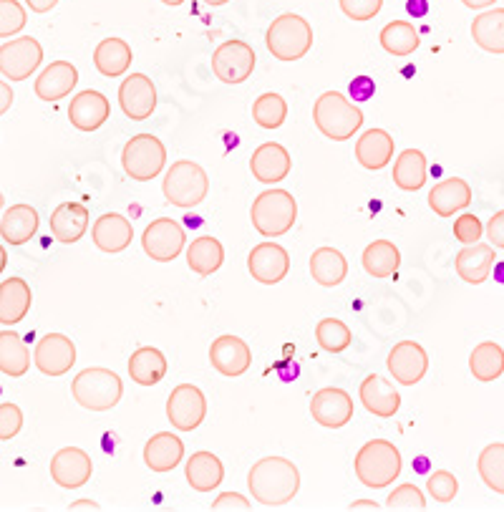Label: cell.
Masks as SVG:
<instances>
[{"mask_svg": "<svg viewBox=\"0 0 504 512\" xmlns=\"http://www.w3.org/2000/svg\"><path fill=\"white\" fill-rule=\"evenodd\" d=\"M84 507H89V510H99V502H94V500H76V502H71V510H84Z\"/></svg>", "mask_w": 504, "mask_h": 512, "instance_id": "680465c9", "label": "cell"}, {"mask_svg": "<svg viewBox=\"0 0 504 512\" xmlns=\"http://www.w3.org/2000/svg\"><path fill=\"white\" fill-rule=\"evenodd\" d=\"M247 490L260 505L283 507L298 495L300 470L285 457H263L247 472Z\"/></svg>", "mask_w": 504, "mask_h": 512, "instance_id": "6da1fadb", "label": "cell"}, {"mask_svg": "<svg viewBox=\"0 0 504 512\" xmlns=\"http://www.w3.org/2000/svg\"><path fill=\"white\" fill-rule=\"evenodd\" d=\"M394 149V137L386 129H368L356 142V159L363 169L378 172V169L389 167L394 159Z\"/></svg>", "mask_w": 504, "mask_h": 512, "instance_id": "83f0119b", "label": "cell"}, {"mask_svg": "<svg viewBox=\"0 0 504 512\" xmlns=\"http://www.w3.org/2000/svg\"><path fill=\"white\" fill-rule=\"evenodd\" d=\"M184 460V442L172 432H159L144 444V465L152 472H172Z\"/></svg>", "mask_w": 504, "mask_h": 512, "instance_id": "4dcf8cb0", "label": "cell"}, {"mask_svg": "<svg viewBox=\"0 0 504 512\" xmlns=\"http://www.w3.org/2000/svg\"><path fill=\"white\" fill-rule=\"evenodd\" d=\"M310 417L326 429H343L353 419L351 394L333 386L318 389L310 399Z\"/></svg>", "mask_w": 504, "mask_h": 512, "instance_id": "5bb4252c", "label": "cell"}, {"mask_svg": "<svg viewBox=\"0 0 504 512\" xmlns=\"http://www.w3.org/2000/svg\"><path fill=\"white\" fill-rule=\"evenodd\" d=\"M469 371L477 381L489 384L504 374V349L494 341H484L469 356Z\"/></svg>", "mask_w": 504, "mask_h": 512, "instance_id": "60d3db41", "label": "cell"}, {"mask_svg": "<svg viewBox=\"0 0 504 512\" xmlns=\"http://www.w3.org/2000/svg\"><path fill=\"white\" fill-rule=\"evenodd\" d=\"M28 23L26 8L18 0H0V38H13Z\"/></svg>", "mask_w": 504, "mask_h": 512, "instance_id": "bcb514c9", "label": "cell"}, {"mask_svg": "<svg viewBox=\"0 0 504 512\" xmlns=\"http://www.w3.org/2000/svg\"><path fill=\"white\" fill-rule=\"evenodd\" d=\"M6 265H8V250L0 245V273L6 270Z\"/></svg>", "mask_w": 504, "mask_h": 512, "instance_id": "94428289", "label": "cell"}, {"mask_svg": "<svg viewBox=\"0 0 504 512\" xmlns=\"http://www.w3.org/2000/svg\"><path fill=\"white\" fill-rule=\"evenodd\" d=\"M252 119L263 129H280L285 124V119H288V104H285V99L280 94L268 91V94L258 96L255 104H252Z\"/></svg>", "mask_w": 504, "mask_h": 512, "instance_id": "ee69618b", "label": "cell"}, {"mask_svg": "<svg viewBox=\"0 0 504 512\" xmlns=\"http://www.w3.org/2000/svg\"><path fill=\"white\" fill-rule=\"evenodd\" d=\"M121 167L132 180L152 182L167 167V147L154 134H137L121 152Z\"/></svg>", "mask_w": 504, "mask_h": 512, "instance_id": "ba28073f", "label": "cell"}, {"mask_svg": "<svg viewBox=\"0 0 504 512\" xmlns=\"http://www.w3.org/2000/svg\"><path fill=\"white\" fill-rule=\"evenodd\" d=\"M207 417V396L200 386L179 384L167 399V419L179 432H195Z\"/></svg>", "mask_w": 504, "mask_h": 512, "instance_id": "8fae6325", "label": "cell"}, {"mask_svg": "<svg viewBox=\"0 0 504 512\" xmlns=\"http://www.w3.org/2000/svg\"><path fill=\"white\" fill-rule=\"evenodd\" d=\"M401 452L389 439H371L358 449L353 470H356L358 482L368 490H384L391 487L401 475Z\"/></svg>", "mask_w": 504, "mask_h": 512, "instance_id": "7a4b0ae2", "label": "cell"}, {"mask_svg": "<svg viewBox=\"0 0 504 512\" xmlns=\"http://www.w3.org/2000/svg\"><path fill=\"white\" fill-rule=\"evenodd\" d=\"M391 376L399 381L401 386H414L429 371V354L424 351V346L416 344V341H401L391 349L389 359H386Z\"/></svg>", "mask_w": 504, "mask_h": 512, "instance_id": "ac0fdd59", "label": "cell"}, {"mask_svg": "<svg viewBox=\"0 0 504 512\" xmlns=\"http://www.w3.org/2000/svg\"><path fill=\"white\" fill-rule=\"evenodd\" d=\"M494 250L497 248L487 243H474L459 250L457 260H454V268H457L459 278H462L464 283H469V286H482L484 280L492 275L494 258H497Z\"/></svg>", "mask_w": 504, "mask_h": 512, "instance_id": "484cf974", "label": "cell"}, {"mask_svg": "<svg viewBox=\"0 0 504 512\" xmlns=\"http://www.w3.org/2000/svg\"><path fill=\"white\" fill-rule=\"evenodd\" d=\"M207 6H212V8H217V6H227V3H230V0H205Z\"/></svg>", "mask_w": 504, "mask_h": 512, "instance_id": "be15d7a7", "label": "cell"}, {"mask_svg": "<svg viewBox=\"0 0 504 512\" xmlns=\"http://www.w3.org/2000/svg\"><path fill=\"white\" fill-rule=\"evenodd\" d=\"M250 220L260 235L280 238L298 220V202L288 190H265L252 202Z\"/></svg>", "mask_w": 504, "mask_h": 512, "instance_id": "8992f818", "label": "cell"}, {"mask_svg": "<svg viewBox=\"0 0 504 512\" xmlns=\"http://www.w3.org/2000/svg\"><path fill=\"white\" fill-rule=\"evenodd\" d=\"M386 507H391V510H426V497L416 485H401L386 497Z\"/></svg>", "mask_w": 504, "mask_h": 512, "instance_id": "c3c4849f", "label": "cell"}, {"mask_svg": "<svg viewBox=\"0 0 504 512\" xmlns=\"http://www.w3.org/2000/svg\"><path fill=\"white\" fill-rule=\"evenodd\" d=\"M212 510H250V500L240 492H222L215 502Z\"/></svg>", "mask_w": 504, "mask_h": 512, "instance_id": "f5cc1de1", "label": "cell"}, {"mask_svg": "<svg viewBox=\"0 0 504 512\" xmlns=\"http://www.w3.org/2000/svg\"><path fill=\"white\" fill-rule=\"evenodd\" d=\"M212 369L220 371L227 379H237L252 366V349L240 336H220L210 346Z\"/></svg>", "mask_w": 504, "mask_h": 512, "instance_id": "d6986e66", "label": "cell"}, {"mask_svg": "<svg viewBox=\"0 0 504 512\" xmlns=\"http://www.w3.org/2000/svg\"><path fill=\"white\" fill-rule=\"evenodd\" d=\"M265 46L278 61H300L313 46V26L298 13H283L268 26Z\"/></svg>", "mask_w": 504, "mask_h": 512, "instance_id": "52a82bcc", "label": "cell"}, {"mask_svg": "<svg viewBox=\"0 0 504 512\" xmlns=\"http://www.w3.org/2000/svg\"><path fill=\"white\" fill-rule=\"evenodd\" d=\"M472 38L482 51L504 53V8L479 13L472 21Z\"/></svg>", "mask_w": 504, "mask_h": 512, "instance_id": "74e56055", "label": "cell"}, {"mask_svg": "<svg viewBox=\"0 0 504 512\" xmlns=\"http://www.w3.org/2000/svg\"><path fill=\"white\" fill-rule=\"evenodd\" d=\"M429 164L421 149H404L394 162V185L404 192H416L426 185Z\"/></svg>", "mask_w": 504, "mask_h": 512, "instance_id": "8d00e7d4", "label": "cell"}, {"mask_svg": "<svg viewBox=\"0 0 504 512\" xmlns=\"http://www.w3.org/2000/svg\"><path fill=\"white\" fill-rule=\"evenodd\" d=\"M76 84H79V69L71 61H53L41 71L33 91L41 101L53 104V101L66 99L76 89Z\"/></svg>", "mask_w": 504, "mask_h": 512, "instance_id": "cb8c5ba5", "label": "cell"}, {"mask_svg": "<svg viewBox=\"0 0 504 512\" xmlns=\"http://www.w3.org/2000/svg\"><path fill=\"white\" fill-rule=\"evenodd\" d=\"M94 475L91 457L79 447H63L51 457V480L63 490H81Z\"/></svg>", "mask_w": 504, "mask_h": 512, "instance_id": "9a60e30c", "label": "cell"}, {"mask_svg": "<svg viewBox=\"0 0 504 512\" xmlns=\"http://www.w3.org/2000/svg\"><path fill=\"white\" fill-rule=\"evenodd\" d=\"M310 275L318 286L336 288L348 275V260L336 248H318L310 255Z\"/></svg>", "mask_w": 504, "mask_h": 512, "instance_id": "836d02e7", "label": "cell"}, {"mask_svg": "<svg viewBox=\"0 0 504 512\" xmlns=\"http://www.w3.org/2000/svg\"><path fill=\"white\" fill-rule=\"evenodd\" d=\"M142 248L157 263H172L182 255V250H187V233L172 217H159L144 230Z\"/></svg>", "mask_w": 504, "mask_h": 512, "instance_id": "9c48e42d", "label": "cell"}, {"mask_svg": "<svg viewBox=\"0 0 504 512\" xmlns=\"http://www.w3.org/2000/svg\"><path fill=\"white\" fill-rule=\"evenodd\" d=\"M426 490H429L431 500L441 502V505H447V502H452L454 497H457L459 482L449 470H439L429 477V482H426Z\"/></svg>", "mask_w": 504, "mask_h": 512, "instance_id": "7dc6e473", "label": "cell"}, {"mask_svg": "<svg viewBox=\"0 0 504 512\" xmlns=\"http://www.w3.org/2000/svg\"><path fill=\"white\" fill-rule=\"evenodd\" d=\"M361 507H368V510H378V502H373V500L351 502V510H361Z\"/></svg>", "mask_w": 504, "mask_h": 512, "instance_id": "91938a15", "label": "cell"}, {"mask_svg": "<svg viewBox=\"0 0 504 512\" xmlns=\"http://www.w3.org/2000/svg\"><path fill=\"white\" fill-rule=\"evenodd\" d=\"M3 207H6V197H3V192H0V212H3Z\"/></svg>", "mask_w": 504, "mask_h": 512, "instance_id": "e7e4bbea", "label": "cell"}, {"mask_svg": "<svg viewBox=\"0 0 504 512\" xmlns=\"http://www.w3.org/2000/svg\"><path fill=\"white\" fill-rule=\"evenodd\" d=\"M293 159H290L288 149L278 142L260 144L250 157V172L260 185H278L290 175Z\"/></svg>", "mask_w": 504, "mask_h": 512, "instance_id": "ffe728a7", "label": "cell"}, {"mask_svg": "<svg viewBox=\"0 0 504 512\" xmlns=\"http://www.w3.org/2000/svg\"><path fill=\"white\" fill-rule=\"evenodd\" d=\"M212 71L227 86H237L247 81L255 71V51L245 41H225L212 53Z\"/></svg>", "mask_w": 504, "mask_h": 512, "instance_id": "7c38bea8", "label": "cell"}, {"mask_svg": "<svg viewBox=\"0 0 504 512\" xmlns=\"http://www.w3.org/2000/svg\"><path fill=\"white\" fill-rule=\"evenodd\" d=\"M338 3H341V11L346 13V18L358 23L371 21L384 8V0H338Z\"/></svg>", "mask_w": 504, "mask_h": 512, "instance_id": "681fc988", "label": "cell"}, {"mask_svg": "<svg viewBox=\"0 0 504 512\" xmlns=\"http://www.w3.org/2000/svg\"><path fill=\"white\" fill-rule=\"evenodd\" d=\"M23 429V412L18 404H0V442L18 437Z\"/></svg>", "mask_w": 504, "mask_h": 512, "instance_id": "816d5d0a", "label": "cell"}, {"mask_svg": "<svg viewBox=\"0 0 504 512\" xmlns=\"http://www.w3.org/2000/svg\"><path fill=\"white\" fill-rule=\"evenodd\" d=\"M31 369V349L16 331H0V371L21 379Z\"/></svg>", "mask_w": 504, "mask_h": 512, "instance_id": "d590c367", "label": "cell"}, {"mask_svg": "<svg viewBox=\"0 0 504 512\" xmlns=\"http://www.w3.org/2000/svg\"><path fill=\"white\" fill-rule=\"evenodd\" d=\"M33 364L43 376L69 374L76 364V344L66 333H46L33 349Z\"/></svg>", "mask_w": 504, "mask_h": 512, "instance_id": "4fadbf2b", "label": "cell"}, {"mask_svg": "<svg viewBox=\"0 0 504 512\" xmlns=\"http://www.w3.org/2000/svg\"><path fill=\"white\" fill-rule=\"evenodd\" d=\"M111 117V104L101 91L86 89L71 99L69 122L79 132H96L104 127Z\"/></svg>", "mask_w": 504, "mask_h": 512, "instance_id": "44dd1931", "label": "cell"}, {"mask_svg": "<svg viewBox=\"0 0 504 512\" xmlns=\"http://www.w3.org/2000/svg\"><path fill=\"white\" fill-rule=\"evenodd\" d=\"M132 46L121 38H104L99 46L94 48V66L101 76L106 79H116V76L126 74L132 66Z\"/></svg>", "mask_w": 504, "mask_h": 512, "instance_id": "d6a6232c", "label": "cell"}, {"mask_svg": "<svg viewBox=\"0 0 504 512\" xmlns=\"http://www.w3.org/2000/svg\"><path fill=\"white\" fill-rule=\"evenodd\" d=\"M378 41H381L384 51L391 53V56H411L419 48L421 38L419 31L409 21H391L381 28Z\"/></svg>", "mask_w": 504, "mask_h": 512, "instance_id": "b9f144b4", "label": "cell"}, {"mask_svg": "<svg viewBox=\"0 0 504 512\" xmlns=\"http://www.w3.org/2000/svg\"><path fill=\"white\" fill-rule=\"evenodd\" d=\"M26 6L33 13H48L58 6V0H26Z\"/></svg>", "mask_w": 504, "mask_h": 512, "instance_id": "9f6ffc18", "label": "cell"}, {"mask_svg": "<svg viewBox=\"0 0 504 512\" xmlns=\"http://www.w3.org/2000/svg\"><path fill=\"white\" fill-rule=\"evenodd\" d=\"M86 230H89V207L81 202H63L51 212V233L58 243H79Z\"/></svg>", "mask_w": 504, "mask_h": 512, "instance_id": "d4e9b609", "label": "cell"}, {"mask_svg": "<svg viewBox=\"0 0 504 512\" xmlns=\"http://www.w3.org/2000/svg\"><path fill=\"white\" fill-rule=\"evenodd\" d=\"M33 303L31 286L23 278H8L0 283V326H18L28 316Z\"/></svg>", "mask_w": 504, "mask_h": 512, "instance_id": "f546056e", "label": "cell"}, {"mask_svg": "<svg viewBox=\"0 0 504 512\" xmlns=\"http://www.w3.org/2000/svg\"><path fill=\"white\" fill-rule=\"evenodd\" d=\"M11 106H13V89L6 84V81L0 79V117H3Z\"/></svg>", "mask_w": 504, "mask_h": 512, "instance_id": "11a10c76", "label": "cell"}, {"mask_svg": "<svg viewBox=\"0 0 504 512\" xmlns=\"http://www.w3.org/2000/svg\"><path fill=\"white\" fill-rule=\"evenodd\" d=\"M479 477L497 495H504V442H492L479 452Z\"/></svg>", "mask_w": 504, "mask_h": 512, "instance_id": "7bdbcfd3", "label": "cell"}, {"mask_svg": "<svg viewBox=\"0 0 504 512\" xmlns=\"http://www.w3.org/2000/svg\"><path fill=\"white\" fill-rule=\"evenodd\" d=\"M38 222H41V217H38L36 207L21 202V205L8 207L0 215V235L8 245L18 248V245H26L38 233Z\"/></svg>", "mask_w": 504, "mask_h": 512, "instance_id": "f1b7e54d", "label": "cell"}, {"mask_svg": "<svg viewBox=\"0 0 504 512\" xmlns=\"http://www.w3.org/2000/svg\"><path fill=\"white\" fill-rule=\"evenodd\" d=\"M167 356L154 346H142L129 359V376L139 386H157L167 376Z\"/></svg>", "mask_w": 504, "mask_h": 512, "instance_id": "e575fe53", "label": "cell"}, {"mask_svg": "<svg viewBox=\"0 0 504 512\" xmlns=\"http://www.w3.org/2000/svg\"><path fill=\"white\" fill-rule=\"evenodd\" d=\"M162 192L167 197L169 205L182 207H200L205 202L207 192H210V177L205 169L192 159H179L167 169L162 182Z\"/></svg>", "mask_w": 504, "mask_h": 512, "instance_id": "5b68a950", "label": "cell"}, {"mask_svg": "<svg viewBox=\"0 0 504 512\" xmlns=\"http://www.w3.org/2000/svg\"><path fill=\"white\" fill-rule=\"evenodd\" d=\"M119 106L132 122H144L157 109V89L147 74L126 76L119 86Z\"/></svg>", "mask_w": 504, "mask_h": 512, "instance_id": "e0dca14e", "label": "cell"}, {"mask_svg": "<svg viewBox=\"0 0 504 512\" xmlns=\"http://www.w3.org/2000/svg\"><path fill=\"white\" fill-rule=\"evenodd\" d=\"M358 396H361L363 409H368L373 417L391 419L396 417L401 409L399 389H394L391 381H386L384 376H378V374H371L363 379L361 389H358Z\"/></svg>", "mask_w": 504, "mask_h": 512, "instance_id": "603a6c76", "label": "cell"}, {"mask_svg": "<svg viewBox=\"0 0 504 512\" xmlns=\"http://www.w3.org/2000/svg\"><path fill=\"white\" fill-rule=\"evenodd\" d=\"M487 235H489V243L494 248H502L504 250V210H499L497 215H492L487 225Z\"/></svg>", "mask_w": 504, "mask_h": 512, "instance_id": "db71d44e", "label": "cell"}, {"mask_svg": "<svg viewBox=\"0 0 504 512\" xmlns=\"http://www.w3.org/2000/svg\"><path fill=\"white\" fill-rule=\"evenodd\" d=\"M363 270L371 278H389L399 270L401 253L391 240H373L366 250H363Z\"/></svg>", "mask_w": 504, "mask_h": 512, "instance_id": "ab89813d", "label": "cell"}, {"mask_svg": "<svg viewBox=\"0 0 504 512\" xmlns=\"http://www.w3.org/2000/svg\"><path fill=\"white\" fill-rule=\"evenodd\" d=\"M43 64V46L31 36L11 38L0 46V74L8 81L31 79Z\"/></svg>", "mask_w": 504, "mask_h": 512, "instance_id": "30bf717a", "label": "cell"}, {"mask_svg": "<svg viewBox=\"0 0 504 512\" xmlns=\"http://www.w3.org/2000/svg\"><path fill=\"white\" fill-rule=\"evenodd\" d=\"M497 0H462V6L472 8V11H484V8L494 6Z\"/></svg>", "mask_w": 504, "mask_h": 512, "instance_id": "6f0895ef", "label": "cell"}, {"mask_svg": "<svg viewBox=\"0 0 504 512\" xmlns=\"http://www.w3.org/2000/svg\"><path fill=\"white\" fill-rule=\"evenodd\" d=\"M91 240H94V245L101 253H124L134 240V227L119 212H106L91 227Z\"/></svg>", "mask_w": 504, "mask_h": 512, "instance_id": "7402d4cb", "label": "cell"}, {"mask_svg": "<svg viewBox=\"0 0 504 512\" xmlns=\"http://www.w3.org/2000/svg\"><path fill=\"white\" fill-rule=\"evenodd\" d=\"M184 475L192 490L197 492H212L222 485L225 480V465L220 457L212 452H195L184 465Z\"/></svg>", "mask_w": 504, "mask_h": 512, "instance_id": "1f68e13d", "label": "cell"}, {"mask_svg": "<svg viewBox=\"0 0 504 512\" xmlns=\"http://www.w3.org/2000/svg\"><path fill=\"white\" fill-rule=\"evenodd\" d=\"M469 205H472V187L462 177L441 180L429 192V207L439 217H454L457 212L467 210Z\"/></svg>", "mask_w": 504, "mask_h": 512, "instance_id": "4316f807", "label": "cell"}, {"mask_svg": "<svg viewBox=\"0 0 504 512\" xmlns=\"http://www.w3.org/2000/svg\"><path fill=\"white\" fill-rule=\"evenodd\" d=\"M313 124L323 137L333 142H348L363 127V111L341 91H326L313 106Z\"/></svg>", "mask_w": 504, "mask_h": 512, "instance_id": "3957f363", "label": "cell"}, {"mask_svg": "<svg viewBox=\"0 0 504 512\" xmlns=\"http://www.w3.org/2000/svg\"><path fill=\"white\" fill-rule=\"evenodd\" d=\"M247 270L263 286H278L290 273V255L278 243H260L247 255Z\"/></svg>", "mask_w": 504, "mask_h": 512, "instance_id": "2e32d148", "label": "cell"}, {"mask_svg": "<svg viewBox=\"0 0 504 512\" xmlns=\"http://www.w3.org/2000/svg\"><path fill=\"white\" fill-rule=\"evenodd\" d=\"M482 235H484L482 220H479L477 215H472V212H464V215H459L457 220H454V238H457L462 245L479 243Z\"/></svg>", "mask_w": 504, "mask_h": 512, "instance_id": "f907efd6", "label": "cell"}, {"mask_svg": "<svg viewBox=\"0 0 504 512\" xmlns=\"http://www.w3.org/2000/svg\"><path fill=\"white\" fill-rule=\"evenodd\" d=\"M222 263H225V248L212 235L192 240V245L187 248V265L192 268V273L207 278V275H215L222 268Z\"/></svg>", "mask_w": 504, "mask_h": 512, "instance_id": "f35d334b", "label": "cell"}, {"mask_svg": "<svg viewBox=\"0 0 504 512\" xmlns=\"http://www.w3.org/2000/svg\"><path fill=\"white\" fill-rule=\"evenodd\" d=\"M71 394H74L76 404L89 412H109L121 402L124 394V384L116 371L104 369V366H89V369L79 371L71 384Z\"/></svg>", "mask_w": 504, "mask_h": 512, "instance_id": "277c9868", "label": "cell"}, {"mask_svg": "<svg viewBox=\"0 0 504 512\" xmlns=\"http://www.w3.org/2000/svg\"><path fill=\"white\" fill-rule=\"evenodd\" d=\"M164 6H169V8H179V6H184V0H162Z\"/></svg>", "mask_w": 504, "mask_h": 512, "instance_id": "6125c7cd", "label": "cell"}, {"mask_svg": "<svg viewBox=\"0 0 504 512\" xmlns=\"http://www.w3.org/2000/svg\"><path fill=\"white\" fill-rule=\"evenodd\" d=\"M315 341H318V346H321L323 351H328V354H341V351H346L348 346H351L353 333L351 328L343 321H338V318H323V321L318 323V328H315Z\"/></svg>", "mask_w": 504, "mask_h": 512, "instance_id": "f6af8a7d", "label": "cell"}]
</instances>
